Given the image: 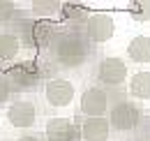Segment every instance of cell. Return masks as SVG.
<instances>
[{"mask_svg": "<svg viewBox=\"0 0 150 141\" xmlns=\"http://www.w3.org/2000/svg\"><path fill=\"white\" fill-rule=\"evenodd\" d=\"M51 53L58 65L67 70H76L88 60V44L79 33H65L51 42Z\"/></svg>", "mask_w": 150, "mask_h": 141, "instance_id": "1", "label": "cell"}, {"mask_svg": "<svg viewBox=\"0 0 150 141\" xmlns=\"http://www.w3.org/2000/svg\"><path fill=\"white\" fill-rule=\"evenodd\" d=\"M141 123V111L139 106L129 102V100H120L111 106V113H109V125L118 132H132L136 130Z\"/></svg>", "mask_w": 150, "mask_h": 141, "instance_id": "2", "label": "cell"}, {"mask_svg": "<svg viewBox=\"0 0 150 141\" xmlns=\"http://www.w3.org/2000/svg\"><path fill=\"white\" fill-rule=\"evenodd\" d=\"M74 83L67 79H49L44 83V100L51 106H67L74 100Z\"/></svg>", "mask_w": 150, "mask_h": 141, "instance_id": "3", "label": "cell"}, {"mask_svg": "<svg viewBox=\"0 0 150 141\" xmlns=\"http://www.w3.org/2000/svg\"><path fill=\"white\" fill-rule=\"evenodd\" d=\"M109 111V95L106 90L97 88H86L81 95V113H86L88 118H104V113Z\"/></svg>", "mask_w": 150, "mask_h": 141, "instance_id": "4", "label": "cell"}, {"mask_svg": "<svg viewBox=\"0 0 150 141\" xmlns=\"http://www.w3.org/2000/svg\"><path fill=\"white\" fill-rule=\"evenodd\" d=\"M115 33V23L109 14H90L86 21V35L95 44H104L109 42Z\"/></svg>", "mask_w": 150, "mask_h": 141, "instance_id": "5", "label": "cell"}, {"mask_svg": "<svg viewBox=\"0 0 150 141\" xmlns=\"http://www.w3.org/2000/svg\"><path fill=\"white\" fill-rule=\"evenodd\" d=\"M7 120L12 127L16 130H28L33 127L37 120V106L35 102H28V100H19L7 109Z\"/></svg>", "mask_w": 150, "mask_h": 141, "instance_id": "6", "label": "cell"}, {"mask_svg": "<svg viewBox=\"0 0 150 141\" xmlns=\"http://www.w3.org/2000/svg\"><path fill=\"white\" fill-rule=\"evenodd\" d=\"M97 79L106 86H120L127 79V63L122 58H104L97 67Z\"/></svg>", "mask_w": 150, "mask_h": 141, "instance_id": "7", "label": "cell"}, {"mask_svg": "<svg viewBox=\"0 0 150 141\" xmlns=\"http://www.w3.org/2000/svg\"><path fill=\"white\" fill-rule=\"evenodd\" d=\"M44 137L46 141H76L79 130L69 118H49L44 127Z\"/></svg>", "mask_w": 150, "mask_h": 141, "instance_id": "8", "label": "cell"}, {"mask_svg": "<svg viewBox=\"0 0 150 141\" xmlns=\"http://www.w3.org/2000/svg\"><path fill=\"white\" fill-rule=\"evenodd\" d=\"M37 79H39V70H37V65H33V63L16 65V67H12V70H9V74H7V81H9V86L14 83L19 90L33 88V86L37 83Z\"/></svg>", "mask_w": 150, "mask_h": 141, "instance_id": "9", "label": "cell"}, {"mask_svg": "<svg viewBox=\"0 0 150 141\" xmlns=\"http://www.w3.org/2000/svg\"><path fill=\"white\" fill-rule=\"evenodd\" d=\"M111 134L109 118H86L81 125V137L83 141H106Z\"/></svg>", "mask_w": 150, "mask_h": 141, "instance_id": "10", "label": "cell"}, {"mask_svg": "<svg viewBox=\"0 0 150 141\" xmlns=\"http://www.w3.org/2000/svg\"><path fill=\"white\" fill-rule=\"evenodd\" d=\"M21 46H23V42H21L19 35H14V33H0V63L14 60L21 53Z\"/></svg>", "mask_w": 150, "mask_h": 141, "instance_id": "11", "label": "cell"}, {"mask_svg": "<svg viewBox=\"0 0 150 141\" xmlns=\"http://www.w3.org/2000/svg\"><path fill=\"white\" fill-rule=\"evenodd\" d=\"M28 33H30V42H33L35 46H49V44L53 42V35H56V30H53V26H51L49 21L33 23Z\"/></svg>", "mask_w": 150, "mask_h": 141, "instance_id": "12", "label": "cell"}, {"mask_svg": "<svg viewBox=\"0 0 150 141\" xmlns=\"http://www.w3.org/2000/svg\"><path fill=\"white\" fill-rule=\"evenodd\" d=\"M127 56L134 63H150V37L146 35L134 37L127 46Z\"/></svg>", "mask_w": 150, "mask_h": 141, "instance_id": "13", "label": "cell"}, {"mask_svg": "<svg viewBox=\"0 0 150 141\" xmlns=\"http://www.w3.org/2000/svg\"><path fill=\"white\" fill-rule=\"evenodd\" d=\"M129 95L136 100H150V72H136L129 79Z\"/></svg>", "mask_w": 150, "mask_h": 141, "instance_id": "14", "label": "cell"}, {"mask_svg": "<svg viewBox=\"0 0 150 141\" xmlns=\"http://www.w3.org/2000/svg\"><path fill=\"white\" fill-rule=\"evenodd\" d=\"M60 12H62V16L69 19V21H88V16H90L86 7L72 5V2H62V5H60Z\"/></svg>", "mask_w": 150, "mask_h": 141, "instance_id": "15", "label": "cell"}, {"mask_svg": "<svg viewBox=\"0 0 150 141\" xmlns=\"http://www.w3.org/2000/svg\"><path fill=\"white\" fill-rule=\"evenodd\" d=\"M129 14L134 21H150V2L148 0H136L129 5Z\"/></svg>", "mask_w": 150, "mask_h": 141, "instance_id": "16", "label": "cell"}, {"mask_svg": "<svg viewBox=\"0 0 150 141\" xmlns=\"http://www.w3.org/2000/svg\"><path fill=\"white\" fill-rule=\"evenodd\" d=\"M33 9H35V14H39V16H51V14H56L58 9H60V2L37 0V2H33Z\"/></svg>", "mask_w": 150, "mask_h": 141, "instance_id": "17", "label": "cell"}, {"mask_svg": "<svg viewBox=\"0 0 150 141\" xmlns=\"http://www.w3.org/2000/svg\"><path fill=\"white\" fill-rule=\"evenodd\" d=\"M16 14V5L9 2V0H0V23H7L12 21Z\"/></svg>", "mask_w": 150, "mask_h": 141, "instance_id": "18", "label": "cell"}, {"mask_svg": "<svg viewBox=\"0 0 150 141\" xmlns=\"http://www.w3.org/2000/svg\"><path fill=\"white\" fill-rule=\"evenodd\" d=\"M9 95H12V86H9L7 76H0V104H2V102H7V100H9Z\"/></svg>", "mask_w": 150, "mask_h": 141, "instance_id": "19", "label": "cell"}, {"mask_svg": "<svg viewBox=\"0 0 150 141\" xmlns=\"http://www.w3.org/2000/svg\"><path fill=\"white\" fill-rule=\"evenodd\" d=\"M16 141H42L37 134H25V137H19Z\"/></svg>", "mask_w": 150, "mask_h": 141, "instance_id": "20", "label": "cell"}, {"mask_svg": "<svg viewBox=\"0 0 150 141\" xmlns=\"http://www.w3.org/2000/svg\"><path fill=\"white\" fill-rule=\"evenodd\" d=\"M139 141H150V139H139Z\"/></svg>", "mask_w": 150, "mask_h": 141, "instance_id": "21", "label": "cell"}]
</instances>
